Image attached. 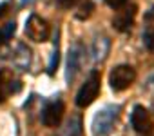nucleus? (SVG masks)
I'll use <instances>...</instances> for the list:
<instances>
[{
    "label": "nucleus",
    "mask_w": 154,
    "mask_h": 136,
    "mask_svg": "<svg viewBox=\"0 0 154 136\" xmlns=\"http://www.w3.org/2000/svg\"><path fill=\"white\" fill-rule=\"evenodd\" d=\"M109 47H111L109 38H96V42H94V45H93L94 60H103V58L109 54Z\"/></svg>",
    "instance_id": "nucleus-10"
},
{
    "label": "nucleus",
    "mask_w": 154,
    "mask_h": 136,
    "mask_svg": "<svg viewBox=\"0 0 154 136\" xmlns=\"http://www.w3.org/2000/svg\"><path fill=\"white\" fill-rule=\"evenodd\" d=\"M93 11H94V4L91 2V0H85V2L80 6V9L76 11V18L78 20H87L93 15Z\"/></svg>",
    "instance_id": "nucleus-11"
},
{
    "label": "nucleus",
    "mask_w": 154,
    "mask_h": 136,
    "mask_svg": "<svg viewBox=\"0 0 154 136\" xmlns=\"http://www.w3.org/2000/svg\"><path fill=\"white\" fill-rule=\"evenodd\" d=\"M143 44L149 51L154 53V27H149L145 33H143Z\"/></svg>",
    "instance_id": "nucleus-12"
},
{
    "label": "nucleus",
    "mask_w": 154,
    "mask_h": 136,
    "mask_svg": "<svg viewBox=\"0 0 154 136\" xmlns=\"http://www.w3.org/2000/svg\"><path fill=\"white\" fill-rule=\"evenodd\" d=\"M20 89V82L15 78L11 69H2L0 71V104H4L9 94L17 93Z\"/></svg>",
    "instance_id": "nucleus-9"
},
{
    "label": "nucleus",
    "mask_w": 154,
    "mask_h": 136,
    "mask_svg": "<svg viewBox=\"0 0 154 136\" xmlns=\"http://www.w3.org/2000/svg\"><path fill=\"white\" fill-rule=\"evenodd\" d=\"M11 8V2L8 0V2H4V4H0V18H2L6 13H8V9Z\"/></svg>",
    "instance_id": "nucleus-17"
},
{
    "label": "nucleus",
    "mask_w": 154,
    "mask_h": 136,
    "mask_svg": "<svg viewBox=\"0 0 154 136\" xmlns=\"http://www.w3.org/2000/svg\"><path fill=\"white\" fill-rule=\"evenodd\" d=\"M26 35L33 42H47L49 35H51V27L42 17L31 15L27 18V22H26Z\"/></svg>",
    "instance_id": "nucleus-6"
},
{
    "label": "nucleus",
    "mask_w": 154,
    "mask_h": 136,
    "mask_svg": "<svg viewBox=\"0 0 154 136\" xmlns=\"http://www.w3.org/2000/svg\"><path fill=\"white\" fill-rule=\"evenodd\" d=\"M105 2H107V6L112 8V9H122L123 6L129 4V0H105Z\"/></svg>",
    "instance_id": "nucleus-15"
},
{
    "label": "nucleus",
    "mask_w": 154,
    "mask_h": 136,
    "mask_svg": "<svg viewBox=\"0 0 154 136\" xmlns=\"http://www.w3.org/2000/svg\"><path fill=\"white\" fill-rule=\"evenodd\" d=\"M80 0H56V4L60 6V8H63V9H71L72 6H76Z\"/></svg>",
    "instance_id": "nucleus-16"
},
{
    "label": "nucleus",
    "mask_w": 154,
    "mask_h": 136,
    "mask_svg": "<svg viewBox=\"0 0 154 136\" xmlns=\"http://www.w3.org/2000/svg\"><path fill=\"white\" fill-rule=\"evenodd\" d=\"M136 11H138V6L131 4V6H123L112 18V27L118 29L120 33H127L132 26H134V20H136Z\"/></svg>",
    "instance_id": "nucleus-8"
},
{
    "label": "nucleus",
    "mask_w": 154,
    "mask_h": 136,
    "mask_svg": "<svg viewBox=\"0 0 154 136\" xmlns=\"http://www.w3.org/2000/svg\"><path fill=\"white\" fill-rule=\"evenodd\" d=\"M65 113V105L62 100H51L44 105L42 111V123L45 127H58Z\"/></svg>",
    "instance_id": "nucleus-7"
},
{
    "label": "nucleus",
    "mask_w": 154,
    "mask_h": 136,
    "mask_svg": "<svg viewBox=\"0 0 154 136\" xmlns=\"http://www.w3.org/2000/svg\"><path fill=\"white\" fill-rule=\"evenodd\" d=\"M6 40H4V36H2V33H0V47H2V44H4Z\"/></svg>",
    "instance_id": "nucleus-18"
},
{
    "label": "nucleus",
    "mask_w": 154,
    "mask_h": 136,
    "mask_svg": "<svg viewBox=\"0 0 154 136\" xmlns=\"http://www.w3.org/2000/svg\"><path fill=\"white\" fill-rule=\"evenodd\" d=\"M136 80V69L129 63H122V65H116L114 69L111 71L109 75V84H111V89L120 93V91H125L129 89Z\"/></svg>",
    "instance_id": "nucleus-3"
},
{
    "label": "nucleus",
    "mask_w": 154,
    "mask_h": 136,
    "mask_svg": "<svg viewBox=\"0 0 154 136\" xmlns=\"http://www.w3.org/2000/svg\"><path fill=\"white\" fill-rule=\"evenodd\" d=\"M122 107L120 105H105L102 111L96 113L94 120H93V134L94 136H107L111 134V131L114 129V123L120 116Z\"/></svg>",
    "instance_id": "nucleus-1"
},
{
    "label": "nucleus",
    "mask_w": 154,
    "mask_h": 136,
    "mask_svg": "<svg viewBox=\"0 0 154 136\" xmlns=\"http://www.w3.org/2000/svg\"><path fill=\"white\" fill-rule=\"evenodd\" d=\"M131 123L138 134L143 136H152L154 134V120L152 114L143 107V105H134L131 113Z\"/></svg>",
    "instance_id": "nucleus-4"
},
{
    "label": "nucleus",
    "mask_w": 154,
    "mask_h": 136,
    "mask_svg": "<svg viewBox=\"0 0 154 136\" xmlns=\"http://www.w3.org/2000/svg\"><path fill=\"white\" fill-rule=\"evenodd\" d=\"M15 31H17V24L15 22H9L8 26H6V31L2 33V36H4V40H9L13 35H15Z\"/></svg>",
    "instance_id": "nucleus-14"
},
{
    "label": "nucleus",
    "mask_w": 154,
    "mask_h": 136,
    "mask_svg": "<svg viewBox=\"0 0 154 136\" xmlns=\"http://www.w3.org/2000/svg\"><path fill=\"white\" fill-rule=\"evenodd\" d=\"M100 84H102V76H100V73L94 69V71H91V75H89V78L85 80V84L80 87V91L76 93V105L78 107H82V109H85V107H89L96 98H98V94H100Z\"/></svg>",
    "instance_id": "nucleus-2"
},
{
    "label": "nucleus",
    "mask_w": 154,
    "mask_h": 136,
    "mask_svg": "<svg viewBox=\"0 0 154 136\" xmlns=\"http://www.w3.org/2000/svg\"><path fill=\"white\" fill-rule=\"evenodd\" d=\"M58 62H60V51H58V44H56V47H54V51H53V56H51V63H49V67H47V73H49V75H54L56 67H58Z\"/></svg>",
    "instance_id": "nucleus-13"
},
{
    "label": "nucleus",
    "mask_w": 154,
    "mask_h": 136,
    "mask_svg": "<svg viewBox=\"0 0 154 136\" xmlns=\"http://www.w3.org/2000/svg\"><path fill=\"white\" fill-rule=\"evenodd\" d=\"M84 62H85V49H84V45L82 44H74L69 49V56H67V73H65V78H67L69 85L76 80L78 73L82 71Z\"/></svg>",
    "instance_id": "nucleus-5"
}]
</instances>
